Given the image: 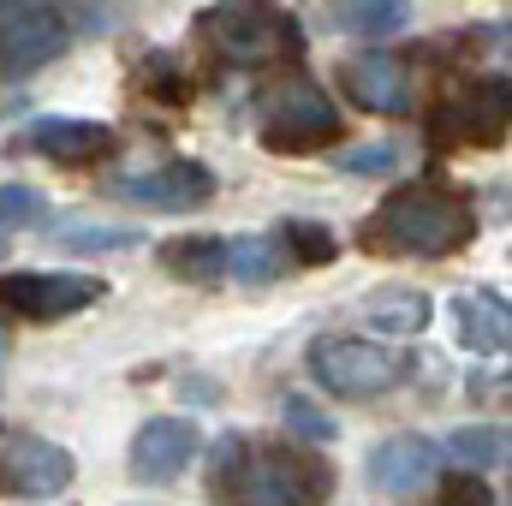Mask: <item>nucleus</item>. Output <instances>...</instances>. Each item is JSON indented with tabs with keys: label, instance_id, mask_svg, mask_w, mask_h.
<instances>
[{
	"label": "nucleus",
	"instance_id": "f257e3e1",
	"mask_svg": "<svg viewBox=\"0 0 512 506\" xmlns=\"http://www.w3.org/2000/svg\"><path fill=\"white\" fill-rule=\"evenodd\" d=\"M471 233H477V215H471V203L459 191H447V185H405L376 209L370 245L376 251H399V256H453L471 245Z\"/></svg>",
	"mask_w": 512,
	"mask_h": 506
},
{
	"label": "nucleus",
	"instance_id": "bb28decb",
	"mask_svg": "<svg viewBox=\"0 0 512 506\" xmlns=\"http://www.w3.org/2000/svg\"><path fill=\"white\" fill-rule=\"evenodd\" d=\"M393 167H399L393 143H370V149H346L340 155V173H393Z\"/></svg>",
	"mask_w": 512,
	"mask_h": 506
},
{
	"label": "nucleus",
	"instance_id": "4468645a",
	"mask_svg": "<svg viewBox=\"0 0 512 506\" xmlns=\"http://www.w3.org/2000/svg\"><path fill=\"white\" fill-rule=\"evenodd\" d=\"M507 126V84H483L471 96H453L435 108V137H465V143H501Z\"/></svg>",
	"mask_w": 512,
	"mask_h": 506
},
{
	"label": "nucleus",
	"instance_id": "dca6fc26",
	"mask_svg": "<svg viewBox=\"0 0 512 506\" xmlns=\"http://www.w3.org/2000/svg\"><path fill=\"white\" fill-rule=\"evenodd\" d=\"M364 316H370L376 334H399V340H411V334L429 328L435 304H429V292H417V286H376V292L364 298Z\"/></svg>",
	"mask_w": 512,
	"mask_h": 506
},
{
	"label": "nucleus",
	"instance_id": "4be33fe9",
	"mask_svg": "<svg viewBox=\"0 0 512 506\" xmlns=\"http://www.w3.org/2000/svg\"><path fill=\"white\" fill-rule=\"evenodd\" d=\"M245 453H251L245 435H221V441L209 447V489H215L221 501H233V483H239V471H245Z\"/></svg>",
	"mask_w": 512,
	"mask_h": 506
},
{
	"label": "nucleus",
	"instance_id": "aec40b11",
	"mask_svg": "<svg viewBox=\"0 0 512 506\" xmlns=\"http://www.w3.org/2000/svg\"><path fill=\"white\" fill-rule=\"evenodd\" d=\"M507 429L501 423H471V429H453L447 435V453L453 459H465L471 471H495V465H507Z\"/></svg>",
	"mask_w": 512,
	"mask_h": 506
},
{
	"label": "nucleus",
	"instance_id": "a211bd4d",
	"mask_svg": "<svg viewBox=\"0 0 512 506\" xmlns=\"http://www.w3.org/2000/svg\"><path fill=\"white\" fill-rule=\"evenodd\" d=\"M286 268H292V262L280 251V239H233V245H227V274H233L239 286H274Z\"/></svg>",
	"mask_w": 512,
	"mask_h": 506
},
{
	"label": "nucleus",
	"instance_id": "2eb2a0df",
	"mask_svg": "<svg viewBox=\"0 0 512 506\" xmlns=\"http://www.w3.org/2000/svg\"><path fill=\"white\" fill-rule=\"evenodd\" d=\"M447 316H453V334H459L465 352H477V358H501L507 352L512 322H507V298L501 292H459L447 304Z\"/></svg>",
	"mask_w": 512,
	"mask_h": 506
},
{
	"label": "nucleus",
	"instance_id": "ddd939ff",
	"mask_svg": "<svg viewBox=\"0 0 512 506\" xmlns=\"http://www.w3.org/2000/svg\"><path fill=\"white\" fill-rule=\"evenodd\" d=\"M30 149H42L48 161H66V167H90L114 149V126L84 120V114H48L30 126Z\"/></svg>",
	"mask_w": 512,
	"mask_h": 506
},
{
	"label": "nucleus",
	"instance_id": "7ed1b4c3",
	"mask_svg": "<svg viewBox=\"0 0 512 506\" xmlns=\"http://www.w3.org/2000/svg\"><path fill=\"white\" fill-rule=\"evenodd\" d=\"M334 495V471L298 447H251L233 483L239 506H322Z\"/></svg>",
	"mask_w": 512,
	"mask_h": 506
},
{
	"label": "nucleus",
	"instance_id": "a878e982",
	"mask_svg": "<svg viewBox=\"0 0 512 506\" xmlns=\"http://www.w3.org/2000/svg\"><path fill=\"white\" fill-rule=\"evenodd\" d=\"M36 215H42V197H36L30 185H6V191H0V233H6V227H30Z\"/></svg>",
	"mask_w": 512,
	"mask_h": 506
},
{
	"label": "nucleus",
	"instance_id": "39448f33",
	"mask_svg": "<svg viewBox=\"0 0 512 506\" xmlns=\"http://www.w3.org/2000/svg\"><path fill=\"white\" fill-rule=\"evenodd\" d=\"M310 376L334 399L358 405V399H382L387 387H399L405 358L376 346V340H358V334H322V340H310Z\"/></svg>",
	"mask_w": 512,
	"mask_h": 506
},
{
	"label": "nucleus",
	"instance_id": "5701e85b",
	"mask_svg": "<svg viewBox=\"0 0 512 506\" xmlns=\"http://www.w3.org/2000/svg\"><path fill=\"white\" fill-rule=\"evenodd\" d=\"M60 251H131L137 233L131 227H54L48 233Z\"/></svg>",
	"mask_w": 512,
	"mask_h": 506
},
{
	"label": "nucleus",
	"instance_id": "1a4fd4ad",
	"mask_svg": "<svg viewBox=\"0 0 512 506\" xmlns=\"http://www.w3.org/2000/svg\"><path fill=\"white\" fill-rule=\"evenodd\" d=\"M197 459V429L185 417H149L126 447V471L131 483L143 489H161V483H179Z\"/></svg>",
	"mask_w": 512,
	"mask_h": 506
},
{
	"label": "nucleus",
	"instance_id": "6e6552de",
	"mask_svg": "<svg viewBox=\"0 0 512 506\" xmlns=\"http://www.w3.org/2000/svg\"><path fill=\"white\" fill-rule=\"evenodd\" d=\"M66 12L54 0H0V60L12 72L48 66L66 48Z\"/></svg>",
	"mask_w": 512,
	"mask_h": 506
},
{
	"label": "nucleus",
	"instance_id": "0eeeda50",
	"mask_svg": "<svg viewBox=\"0 0 512 506\" xmlns=\"http://www.w3.org/2000/svg\"><path fill=\"white\" fill-rule=\"evenodd\" d=\"M72 477H78V459L60 441L12 435L0 447V495H12V501H54L72 489Z\"/></svg>",
	"mask_w": 512,
	"mask_h": 506
},
{
	"label": "nucleus",
	"instance_id": "20e7f679",
	"mask_svg": "<svg viewBox=\"0 0 512 506\" xmlns=\"http://www.w3.org/2000/svg\"><path fill=\"white\" fill-rule=\"evenodd\" d=\"M256 114H262V143L274 155H310L340 137V114H334L328 90L310 78H280L274 90H262Z\"/></svg>",
	"mask_w": 512,
	"mask_h": 506
},
{
	"label": "nucleus",
	"instance_id": "cd10ccee",
	"mask_svg": "<svg viewBox=\"0 0 512 506\" xmlns=\"http://www.w3.org/2000/svg\"><path fill=\"white\" fill-rule=\"evenodd\" d=\"M0 358H6V334H0Z\"/></svg>",
	"mask_w": 512,
	"mask_h": 506
},
{
	"label": "nucleus",
	"instance_id": "f3484780",
	"mask_svg": "<svg viewBox=\"0 0 512 506\" xmlns=\"http://www.w3.org/2000/svg\"><path fill=\"white\" fill-rule=\"evenodd\" d=\"M155 256H161V268L173 280H191V286H209V280L227 274V245L209 239V233H179V239H167Z\"/></svg>",
	"mask_w": 512,
	"mask_h": 506
},
{
	"label": "nucleus",
	"instance_id": "9b49d317",
	"mask_svg": "<svg viewBox=\"0 0 512 506\" xmlns=\"http://www.w3.org/2000/svg\"><path fill=\"white\" fill-rule=\"evenodd\" d=\"M435 471H441V447H435L429 435H411V429H399V435L376 441V447H370V459H364L370 489H376V495H393V501L417 495Z\"/></svg>",
	"mask_w": 512,
	"mask_h": 506
},
{
	"label": "nucleus",
	"instance_id": "b1692460",
	"mask_svg": "<svg viewBox=\"0 0 512 506\" xmlns=\"http://www.w3.org/2000/svg\"><path fill=\"white\" fill-rule=\"evenodd\" d=\"M280 411H286V429H292V435H304V441H334V435H340V423H334L316 399H304V393H286V399H280Z\"/></svg>",
	"mask_w": 512,
	"mask_h": 506
},
{
	"label": "nucleus",
	"instance_id": "393cba45",
	"mask_svg": "<svg viewBox=\"0 0 512 506\" xmlns=\"http://www.w3.org/2000/svg\"><path fill=\"white\" fill-rule=\"evenodd\" d=\"M441 506H501V495L489 489V477L453 471V477H441Z\"/></svg>",
	"mask_w": 512,
	"mask_h": 506
},
{
	"label": "nucleus",
	"instance_id": "9d476101",
	"mask_svg": "<svg viewBox=\"0 0 512 506\" xmlns=\"http://www.w3.org/2000/svg\"><path fill=\"white\" fill-rule=\"evenodd\" d=\"M108 191L126 203H143V209H203L215 197V173L203 161H161V167H137V173L108 179Z\"/></svg>",
	"mask_w": 512,
	"mask_h": 506
},
{
	"label": "nucleus",
	"instance_id": "f03ea898",
	"mask_svg": "<svg viewBox=\"0 0 512 506\" xmlns=\"http://www.w3.org/2000/svg\"><path fill=\"white\" fill-rule=\"evenodd\" d=\"M197 30L239 72H262V66H280V60L304 54L298 18H286L274 0H215V6L197 12Z\"/></svg>",
	"mask_w": 512,
	"mask_h": 506
},
{
	"label": "nucleus",
	"instance_id": "f8f14e48",
	"mask_svg": "<svg viewBox=\"0 0 512 506\" xmlns=\"http://www.w3.org/2000/svg\"><path fill=\"white\" fill-rule=\"evenodd\" d=\"M340 84L346 96L364 108V114H382V120H399L411 108V66L393 60V54H352L340 66Z\"/></svg>",
	"mask_w": 512,
	"mask_h": 506
},
{
	"label": "nucleus",
	"instance_id": "412c9836",
	"mask_svg": "<svg viewBox=\"0 0 512 506\" xmlns=\"http://www.w3.org/2000/svg\"><path fill=\"white\" fill-rule=\"evenodd\" d=\"M280 245H286V262L292 268H316V262H328V256L340 251L322 221H286L280 227Z\"/></svg>",
	"mask_w": 512,
	"mask_h": 506
},
{
	"label": "nucleus",
	"instance_id": "6ab92c4d",
	"mask_svg": "<svg viewBox=\"0 0 512 506\" xmlns=\"http://www.w3.org/2000/svg\"><path fill=\"white\" fill-rule=\"evenodd\" d=\"M334 18L352 36H393L411 24V0H334Z\"/></svg>",
	"mask_w": 512,
	"mask_h": 506
},
{
	"label": "nucleus",
	"instance_id": "423d86ee",
	"mask_svg": "<svg viewBox=\"0 0 512 506\" xmlns=\"http://www.w3.org/2000/svg\"><path fill=\"white\" fill-rule=\"evenodd\" d=\"M108 286L96 274H72V268H30V274H6L0 280V310L24 316V322H60V316H78L90 304H102Z\"/></svg>",
	"mask_w": 512,
	"mask_h": 506
}]
</instances>
